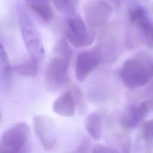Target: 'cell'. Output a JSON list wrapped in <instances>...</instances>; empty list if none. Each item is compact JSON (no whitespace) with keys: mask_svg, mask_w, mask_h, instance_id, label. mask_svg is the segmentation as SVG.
<instances>
[{"mask_svg":"<svg viewBox=\"0 0 153 153\" xmlns=\"http://www.w3.org/2000/svg\"><path fill=\"white\" fill-rule=\"evenodd\" d=\"M40 63L39 60L29 56L24 62L14 66L13 70L22 76L35 77L38 74Z\"/></svg>","mask_w":153,"mask_h":153,"instance_id":"9a60e30c","label":"cell"},{"mask_svg":"<svg viewBox=\"0 0 153 153\" xmlns=\"http://www.w3.org/2000/svg\"><path fill=\"white\" fill-rule=\"evenodd\" d=\"M53 111L57 114L65 117L74 115L75 103L70 90H67L58 97L53 103Z\"/></svg>","mask_w":153,"mask_h":153,"instance_id":"7c38bea8","label":"cell"},{"mask_svg":"<svg viewBox=\"0 0 153 153\" xmlns=\"http://www.w3.org/2000/svg\"><path fill=\"white\" fill-rule=\"evenodd\" d=\"M69 63L56 56L48 61L45 68L44 77L46 86L50 91H59L69 84Z\"/></svg>","mask_w":153,"mask_h":153,"instance_id":"8992f818","label":"cell"},{"mask_svg":"<svg viewBox=\"0 0 153 153\" xmlns=\"http://www.w3.org/2000/svg\"><path fill=\"white\" fill-rule=\"evenodd\" d=\"M54 51L57 54L56 56L70 63L72 56V50L66 39L62 38L57 41L54 47Z\"/></svg>","mask_w":153,"mask_h":153,"instance_id":"2e32d148","label":"cell"},{"mask_svg":"<svg viewBox=\"0 0 153 153\" xmlns=\"http://www.w3.org/2000/svg\"><path fill=\"white\" fill-rule=\"evenodd\" d=\"M26 5L38 19L43 22L47 23L53 17V12L48 1H26Z\"/></svg>","mask_w":153,"mask_h":153,"instance_id":"5bb4252c","label":"cell"},{"mask_svg":"<svg viewBox=\"0 0 153 153\" xmlns=\"http://www.w3.org/2000/svg\"><path fill=\"white\" fill-rule=\"evenodd\" d=\"M66 36L67 40L74 47H85L92 44L94 35L87 27L79 16H74L66 19Z\"/></svg>","mask_w":153,"mask_h":153,"instance_id":"52a82bcc","label":"cell"},{"mask_svg":"<svg viewBox=\"0 0 153 153\" xmlns=\"http://www.w3.org/2000/svg\"><path fill=\"white\" fill-rule=\"evenodd\" d=\"M127 18L129 25L125 36V43L128 49L136 48L145 42L153 47V22L147 15L145 9L139 4L128 6Z\"/></svg>","mask_w":153,"mask_h":153,"instance_id":"6da1fadb","label":"cell"},{"mask_svg":"<svg viewBox=\"0 0 153 153\" xmlns=\"http://www.w3.org/2000/svg\"><path fill=\"white\" fill-rule=\"evenodd\" d=\"M146 94L149 96V98H153V81L147 87L146 90Z\"/></svg>","mask_w":153,"mask_h":153,"instance_id":"603a6c76","label":"cell"},{"mask_svg":"<svg viewBox=\"0 0 153 153\" xmlns=\"http://www.w3.org/2000/svg\"><path fill=\"white\" fill-rule=\"evenodd\" d=\"M1 112H0V120H1Z\"/></svg>","mask_w":153,"mask_h":153,"instance_id":"484cf974","label":"cell"},{"mask_svg":"<svg viewBox=\"0 0 153 153\" xmlns=\"http://www.w3.org/2000/svg\"><path fill=\"white\" fill-rule=\"evenodd\" d=\"M13 68L11 67L7 52L0 43V78L2 79H8L10 75Z\"/></svg>","mask_w":153,"mask_h":153,"instance_id":"e0dca14e","label":"cell"},{"mask_svg":"<svg viewBox=\"0 0 153 153\" xmlns=\"http://www.w3.org/2000/svg\"><path fill=\"white\" fill-rule=\"evenodd\" d=\"M104 114L101 111L93 112L87 115L84 127L89 135L94 140H99L102 135Z\"/></svg>","mask_w":153,"mask_h":153,"instance_id":"4fadbf2b","label":"cell"},{"mask_svg":"<svg viewBox=\"0 0 153 153\" xmlns=\"http://www.w3.org/2000/svg\"><path fill=\"white\" fill-rule=\"evenodd\" d=\"M91 141L87 137H84L72 153H90Z\"/></svg>","mask_w":153,"mask_h":153,"instance_id":"44dd1931","label":"cell"},{"mask_svg":"<svg viewBox=\"0 0 153 153\" xmlns=\"http://www.w3.org/2000/svg\"><path fill=\"white\" fill-rule=\"evenodd\" d=\"M30 128L19 122L7 130L0 140V153H27Z\"/></svg>","mask_w":153,"mask_h":153,"instance_id":"5b68a950","label":"cell"},{"mask_svg":"<svg viewBox=\"0 0 153 153\" xmlns=\"http://www.w3.org/2000/svg\"><path fill=\"white\" fill-rule=\"evenodd\" d=\"M17 16L22 36L30 57L41 62L45 51L41 36L35 23L23 7L17 9Z\"/></svg>","mask_w":153,"mask_h":153,"instance_id":"277c9868","label":"cell"},{"mask_svg":"<svg viewBox=\"0 0 153 153\" xmlns=\"http://www.w3.org/2000/svg\"><path fill=\"white\" fill-rule=\"evenodd\" d=\"M83 13L84 20L89 26L99 27L106 24L111 18L112 8L106 1H89L83 5Z\"/></svg>","mask_w":153,"mask_h":153,"instance_id":"ba28073f","label":"cell"},{"mask_svg":"<svg viewBox=\"0 0 153 153\" xmlns=\"http://www.w3.org/2000/svg\"><path fill=\"white\" fill-rule=\"evenodd\" d=\"M70 91H71L76 107L78 108V111L81 114H84L87 111V107L81 90L77 86L72 85Z\"/></svg>","mask_w":153,"mask_h":153,"instance_id":"d6986e66","label":"cell"},{"mask_svg":"<svg viewBox=\"0 0 153 153\" xmlns=\"http://www.w3.org/2000/svg\"><path fill=\"white\" fill-rule=\"evenodd\" d=\"M145 153H152L151 149V144H147Z\"/></svg>","mask_w":153,"mask_h":153,"instance_id":"cb8c5ba5","label":"cell"},{"mask_svg":"<svg viewBox=\"0 0 153 153\" xmlns=\"http://www.w3.org/2000/svg\"><path fill=\"white\" fill-rule=\"evenodd\" d=\"M123 43L118 26L115 23H110L102 30L93 50L100 62L113 63L120 56L123 51Z\"/></svg>","mask_w":153,"mask_h":153,"instance_id":"3957f363","label":"cell"},{"mask_svg":"<svg viewBox=\"0 0 153 153\" xmlns=\"http://www.w3.org/2000/svg\"><path fill=\"white\" fill-rule=\"evenodd\" d=\"M149 8L152 13H153V1H150L148 2Z\"/></svg>","mask_w":153,"mask_h":153,"instance_id":"d4e9b609","label":"cell"},{"mask_svg":"<svg viewBox=\"0 0 153 153\" xmlns=\"http://www.w3.org/2000/svg\"><path fill=\"white\" fill-rule=\"evenodd\" d=\"M141 136L147 144L153 141V120L145 121L141 127Z\"/></svg>","mask_w":153,"mask_h":153,"instance_id":"ffe728a7","label":"cell"},{"mask_svg":"<svg viewBox=\"0 0 153 153\" xmlns=\"http://www.w3.org/2000/svg\"><path fill=\"white\" fill-rule=\"evenodd\" d=\"M152 107L153 98H149L137 105H128L120 117V126L126 130L134 128Z\"/></svg>","mask_w":153,"mask_h":153,"instance_id":"30bf717a","label":"cell"},{"mask_svg":"<svg viewBox=\"0 0 153 153\" xmlns=\"http://www.w3.org/2000/svg\"><path fill=\"white\" fill-rule=\"evenodd\" d=\"M119 74L121 81L128 88L145 85L153 78V57L139 53L124 62Z\"/></svg>","mask_w":153,"mask_h":153,"instance_id":"7a4b0ae2","label":"cell"},{"mask_svg":"<svg viewBox=\"0 0 153 153\" xmlns=\"http://www.w3.org/2000/svg\"><path fill=\"white\" fill-rule=\"evenodd\" d=\"M100 59L93 50L79 53L75 62V76L78 81H83L97 67Z\"/></svg>","mask_w":153,"mask_h":153,"instance_id":"8fae6325","label":"cell"},{"mask_svg":"<svg viewBox=\"0 0 153 153\" xmlns=\"http://www.w3.org/2000/svg\"><path fill=\"white\" fill-rule=\"evenodd\" d=\"M32 125L34 132L44 149H53L57 139L54 121L48 116L36 115L33 117Z\"/></svg>","mask_w":153,"mask_h":153,"instance_id":"9c48e42d","label":"cell"},{"mask_svg":"<svg viewBox=\"0 0 153 153\" xmlns=\"http://www.w3.org/2000/svg\"><path fill=\"white\" fill-rule=\"evenodd\" d=\"M76 2L75 1L69 0L53 1L55 8L61 13L68 16V17L75 16Z\"/></svg>","mask_w":153,"mask_h":153,"instance_id":"ac0fdd59","label":"cell"},{"mask_svg":"<svg viewBox=\"0 0 153 153\" xmlns=\"http://www.w3.org/2000/svg\"><path fill=\"white\" fill-rule=\"evenodd\" d=\"M91 153H121L113 147L106 146L101 143L95 144L91 151Z\"/></svg>","mask_w":153,"mask_h":153,"instance_id":"7402d4cb","label":"cell"}]
</instances>
